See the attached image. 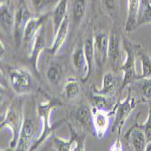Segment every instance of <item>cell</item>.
Returning <instances> with one entry per match:
<instances>
[{"mask_svg":"<svg viewBox=\"0 0 151 151\" xmlns=\"http://www.w3.org/2000/svg\"><path fill=\"white\" fill-rule=\"evenodd\" d=\"M61 105H62V102L55 98L48 99V100L42 101L41 103L38 104L37 114H38L39 119H41V123H42V130H41L39 138L35 141V143L33 144L30 150L37 149L41 145L44 144L45 142V140L53 133L54 129L60 127L63 124V119H62L61 121H59L58 123H56V124L53 126H52L51 121H50L52 112L54 111V109L57 108L58 106H61Z\"/></svg>","mask_w":151,"mask_h":151,"instance_id":"cell-1","label":"cell"},{"mask_svg":"<svg viewBox=\"0 0 151 151\" xmlns=\"http://www.w3.org/2000/svg\"><path fill=\"white\" fill-rule=\"evenodd\" d=\"M122 45L126 53V59L119 68L123 73L119 92H121L122 90H124L132 81L139 79V74L137 73L136 70V59L138 56L139 50L141 48V45L139 44L132 42L131 40L124 35L122 36Z\"/></svg>","mask_w":151,"mask_h":151,"instance_id":"cell-2","label":"cell"},{"mask_svg":"<svg viewBox=\"0 0 151 151\" xmlns=\"http://www.w3.org/2000/svg\"><path fill=\"white\" fill-rule=\"evenodd\" d=\"M8 81L13 91L17 95H26L33 91L34 81L31 73L24 68H11Z\"/></svg>","mask_w":151,"mask_h":151,"instance_id":"cell-3","label":"cell"},{"mask_svg":"<svg viewBox=\"0 0 151 151\" xmlns=\"http://www.w3.org/2000/svg\"><path fill=\"white\" fill-rule=\"evenodd\" d=\"M35 16L31 11V8L27 4L26 0H19L18 5L16 9V17H15V26H14L13 36L15 40L16 45L20 47L23 45L24 33L25 26L28 21Z\"/></svg>","mask_w":151,"mask_h":151,"instance_id":"cell-4","label":"cell"},{"mask_svg":"<svg viewBox=\"0 0 151 151\" xmlns=\"http://www.w3.org/2000/svg\"><path fill=\"white\" fill-rule=\"evenodd\" d=\"M138 101H136V98L133 97V94L130 90H129L128 95L125 100L119 101L117 104L114 106L112 112L114 113V120L111 127V131H115L118 129L119 134L120 135L122 127L124 125L125 120L130 114V112L135 109Z\"/></svg>","mask_w":151,"mask_h":151,"instance_id":"cell-5","label":"cell"},{"mask_svg":"<svg viewBox=\"0 0 151 151\" xmlns=\"http://www.w3.org/2000/svg\"><path fill=\"white\" fill-rule=\"evenodd\" d=\"M23 119L24 117L20 116L17 113V111H16V109L13 106L7 108L6 111L3 112V115L1 114V129H4L6 127L10 129L12 132V140L10 143V147L13 149L16 148L17 143Z\"/></svg>","mask_w":151,"mask_h":151,"instance_id":"cell-6","label":"cell"},{"mask_svg":"<svg viewBox=\"0 0 151 151\" xmlns=\"http://www.w3.org/2000/svg\"><path fill=\"white\" fill-rule=\"evenodd\" d=\"M35 124L31 118L24 117L22 127L19 132L17 143L15 150L17 151H27L30 150L33 144L35 143Z\"/></svg>","mask_w":151,"mask_h":151,"instance_id":"cell-7","label":"cell"},{"mask_svg":"<svg viewBox=\"0 0 151 151\" xmlns=\"http://www.w3.org/2000/svg\"><path fill=\"white\" fill-rule=\"evenodd\" d=\"M16 6L12 0H1L0 3V23L1 28L7 35H13L15 26Z\"/></svg>","mask_w":151,"mask_h":151,"instance_id":"cell-8","label":"cell"},{"mask_svg":"<svg viewBox=\"0 0 151 151\" xmlns=\"http://www.w3.org/2000/svg\"><path fill=\"white\" fill-rule=\"evenodd\" d=\"M125 142L129 150L144 151L147 146V139L143 129L140 124L135 123V125L125 135Z\"/></svg>","mask_w":151,"mask_h":151,"instance_id":"cell-9","label":"cell"},{"mask_svg":"<svg viewBox=\"0 0 151 151\" xmlns=\"http://www.w3.org/2000/svg\"><path fill=\"white\" fill-rule=\"evenodd\" d=\"M92 124L93 132L98 139H102L106 135L111 124L109 111L101 109H92Z\"/></svg>","mask_w":151,"mask_h":151,"instance_id":"cell-10","label":"cell"},{"mask_svg":"<svg viewBox=\"0 0 151 151\" xmlns=\"http://www.w3.org/2000/svg\"><path fill=\"white\" fill-rule=\"evenodd\" d=\"M72 63L73 67L75 70V72L78 73V75L81 77L82 81H86L91 73L89 71V66L87 63V60L84 53V48H83V43H79L73 54H72Z\"/></svg>","mask_w":151,"mask_h":151,"instance_id":"cell-11","label":"cell"},{"mask_svg":"<svg viewBox=\"0 0 151 151\" xmlns=\"http://www.w3.org/2000/svg\"><path fill=\"white\" fill-rule=\"evenodd\" d=\"M109 35L104 31H98L93 34V45L95 52V62L99 67L104 65L108 58Z\"/></svg>","mask_w":151,"mask_h":151,"instance_id":"cell-12","label":"cell"},{"mask_svg":"<svg viewBox=\"0 0 151 151\" xmlns=\"http://www.w3.org/2000/svg\"><path fill=\"white\" fill-rule=\"evenodd\" d=\"M122 36H120L118 29L114 28L109 35V48H108V59L111 61L114 67L119 66L122 56Z\"/></svg>","mask_w":151,"mask_h":151,"instance_id":"cell-13","label":"cell"},{"mask_svg":"<svg viewBox=\"0 0 151 151\" xmlns=\"http://www.w3.org/2000/svg\"><path fill=\"white\" fill-rule=\"evenodd\" d=\"M139 102H151V78H139L129 85Z\"/></svg>","mask_w":151,"mask_h":151,"instance_id":"cell-14","label":"cell"},{"mask_svg":"<svg viewBox=\"0 0 151 151\" xmlns=\"http://www.w3.org/2000/svg\"><path fill=\"white\" fill-rule=\"evenodd\" d=\"M45 28L43 25L33 41L29 54V62L35 72H38V63L41 53L45 49Z\"/></svg>","mask_w":151,"mask_h":151,"instance_id":"cell-15","label":"cell"},{"mask_svg":"<svg viewBox=\"0 0 151 151\" xmlns=\"http://www.w3.org/2000/svg\"><path fill=\"white\" fill-rule=\"evenodd\" d=\"M49 15H50V13L45 14V15H42V16H35L28 21V23H27L25 26L24 33V39H23L24 45H32L35 35H37L39 30L43 27Z\"/></svg>","mask_w":151,"mask_h":151,"instance_id":"cell-16","label":"cell"},{"mask_svg":"<svg viewBox=\"0 0 151 151\" xmlns=\"http://www.w3.org/2000/svg\"><path fill=\"white\" fill-rule=\"evenodd\" d=\"M70 27H71L70 17L69 15H67V17L64 18L62 24L60 25L59 29L54 33V38L52 41V44L47 50V52L51 53L52 55L56 54L59 52V50L62 48L63 44L65 43L68 35H69Z\"/></svg>","mask_w":151,"mask_h":151,"instance_id":"cell-17","label":"cell"},{"mask_svg":"<svg viewBox=\"0 0 151 151\" xmlns=\"http://www.w3.org/2000/svg\"><path fill=\"white\" fill-rule=\"evenodd\" d=\"M127 4V19L125 24V31L127 33H130L137 29V24H138L141 8V0H128Z\"/></svg>","mask_w":151,"mask_h":151,"instance_id":"cell-18","label":"cell"},{"mask_svg":"<svg viewBox=\"0 0 151 151\" xmlns=\"http://www.w3.org/2000/svg\"><path fill=\"white\" fill-rule=\"evenodd\" d=\"M73 117L78 124L84 129L89 131H93L92 124V109L86 105L81 104L79 105L75 111H73Z\"/></svg>","mask_w":151,"mask_h":151,"instance_id":"cell-19","label":"cell"},{"mask_svg":"<svg viewBox=\"0 0 151 151\" xmlns=\"http://www.w3.org/2000/svg\"><path fill=\"white\" fill-rule=\"evenodd\" d=\"M87 11V0H73L70 11V23L71 26H80L82 20L84 19Z\"/></svg>","mask_w":151,"mask_h":151,"instance_id":"cell-20","label":"cell"},{"mask_svg":"<svg viewBox=\"0 0 151 151\" xmlns=\"http://www.w3.org/2000/svg\"><path fill=\"white\" fill-rule=\"evenodd\" d=\"M64 74L63 66L58 61H52L49 63L46 69V79L52 86H59Z\"/></svg>","mask_w":151,"mask_h":151,"instance_id":"cell-21","label":"cell"},{"mask_svg":"<svg viewBox=\"0 0 151 151\" xmlns=\"http://www.w3.org/2000/svg\"><path fill=\"white\" fill-rule=\"evenodd\" d=\"M118 88V80L115 74L111 72H108L103 75L102 79V85L101 89L93 88L92 92L104 95V96H111L115 93Z\"/></svg>","mask_w":151,"mask_h":151,"instance_id":"cell-22","label":"cell"},{"mask_svg":"<svg viewBox=\"0 0 151 151\" xmlns=\"http://www.w3.org/2000/svg\"><path fill=\"white\" fill-rule=\"evenodd\" d=\"M68 7H69V0H60L57 3V5L54 6L52 14V24L53 34L59 29L63 21L67 17Z\"/></svg>","mask_w":151,"mask_h":151,"instance_id":"cell-23","label":"cell"},{"mask_svg":"<svg viewBox=\"0 0 151 151\" xmlns=\"http://www.w3.org/2000/svg\"><path fill=\"white\" fill-rule=\"evenodd\" d=\"M59 1L60 0H30V5L32 11L36 16H42L48 14Z\"/></svg>","mask_w":151,"mask_h":151,"instance_id":"cell-24","label":"cell"},{"mask_svg":"<svg viewBox=\"0 0 151 151\" xmlns=\"http://www.w3.org/2000/svg\"><path fill=\"white\" fill-rule=\"evenodd\" d=\"M81 92V86L80 82L75 79H69L63 87V95L64 97L69 100L73 101L78 98Z\"/></svg>","mask_w":151,"mask_h":151,"instance_id":"cell-25","label":"cell"},{"mask_svg":"<svg viewBox=\"0 0 151 151\" xmlns=\"http://www.w3.org/2000/svg\"><path fill=\"white\" fill-rule=\"evenodd\" d=\"M138 56L141 63V74L139 78H151V56L143 47L139 50Z\"/></svg>","mask_w":151,"mask_h":151,"instance_id":"cell-26","label":"cell"},{"mask_svg":"<svg viewBox=\"0 0 151 151\" xmlns=\"http://www.w3.org/2000/svg\"><path fill=\"white\" fill-rule=\"evenodd\" d=\"M83 48L84 53L87 60V63L89 66V71L91 73L92 67L95 62V52H94V45H93V35H88L83 41Z\"/></svg>","mask_w":151,"mask_h":151,"instance_id":"cell-27","label":"cell"},{"mask_svg":"<svg viewBox=\"0 0 151 151\" xmlns=\"http://www.w3.org/2000/svg\"><path fill=\"white\" fill-rule=\"evenodd\" d=\"M70 130V145H71V150L72 151H78V150H85V145H84V140H85V136H81V134H78L73 126L71 124H68Z\"/></svg>","mask_w":151,"mask_h":151,"instance_id":"cell-28","label":"cell"},{"mask_svg":"<svg viewBox=\"0 0 151 151\" xmlns=\"http://www.w3.org/2000/svg\"><path fill=\"white\" fill-rule=\"evenodd\" d=\"M101 6L106 15L113 20H117L119 14V0H101Z\"/></svg>","mask_w":151,"mask_h":151,"instance_id":"cell-29","label":"cell"},{"mask_svg":"<svg viewBox=\"0 0 151 151\" xmlns=\"http://www.w3.org/2000/svg\"><path fill=\"white\" fill-rule=\"evenodd\" d=\"M151 24V4L141 5L140 13L137 24V28L143 24Z\"/></svg>","mask_w":151,"mask_h":151,"instance_id":"cell-30","label":"cell"},{"mask_svg":"<svg viewBox=\"0 0 151 151\" xmlns=\"http://www.w3.org/2000/svg\"><path fill=\"white\" fill-rule=\"evenodd\" d=\"M91 103L93 105V108L107 109V111H109V106L111 105L109 104V102L106 99V96L93 92V95L91 97Z\"/></svg>","mask_w":151,"mask_h":151,"instance_id":"cell-31","label":"cell"},{"mask_svg":"<svg viewBox=\"0 0 151 151\" xmlns=\"http://www.w3.org/2000/svg\"><path fill=\"white\" fill-rule=\"evenodd\" d=\"M52 147L54 148V150L58 151H71L70 140L54 137L52 139Z\"/></svg>","mask_w":151,"mask_h":151,"instance_id":"cell-32","label":"cell"},{"mask_svg":"<svg viewBox=\"0 0 151 151\" xmlns=\"http://www.w3.org/2000/svg\"><path fill=\"white\" fill-rule=\"evenodd\" d=\"M140 127L143 129L145 135H146V139H147V142L151 141V104L149 106V109H148V117L147 119L140 124Z\"/></svg>","mask_w":151,"mask_h":151,"instance_id":"cell-33","label":"cell"},{"mask_svg":"<svg viewBox=\"0 0 151 151\" xmlns=\"http://www.w3.org/2000/svg\"><path fill=\"white\" fill-rule=\"evenodd\" d=\"M0 45H1V60H4L5 57L6 56V46L4 45V43L1 41V43H0Z\"/></svg>","mask_w":151,"mask_h":151,"instance_id":"cell-34","label":"cell"},{"mask_svg":"<svg viewBox=\"0 0 151 151\" xmlns=\"http://www.w3.org/2000/svg\"><path fill=\"white\" fill-rule=\"evenodd\" d=\"M146 151H151V141H148L147 143V146H146V148H145Z\"/></svg>","mask_w":151,"mask_h":151,"instance_id":"cell-35","label":"cell"},{"mask_svg":"<svg viewBox=\"0 0 151 151\" xmlns=\"http://www.w3.org/2000/svg\"><path fill=\"white\" fill-rule=\"evenodd\" d=\"M145 4H151V0H141V5Z\"/></svg>","mask_w":151,"mask_h":151,"instance_id":"cell-36","label":"cell"}]
</instances>
